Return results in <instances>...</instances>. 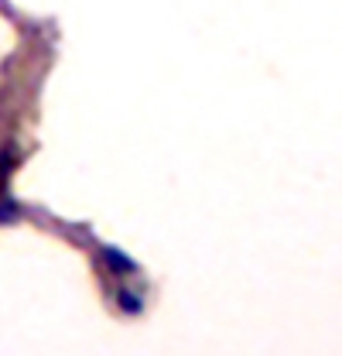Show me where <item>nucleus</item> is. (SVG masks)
<instances>
[{"label":"nucleus","instance_id":"obj_1","mask_svg":"<svg viewBox=\"0 0 342 356\" xmlns=\"http://www.w3.org/2000/svg\"><path fill=\"white\" fill-rule=\"evenodd\" d=\"M99 257H103V264L110 267L113 274H137L140 264L130 257L127 250H120V247H113V243H103L99 247Z\"/></svg>","mask_w":342,"mask_h":356}]
</instances>
